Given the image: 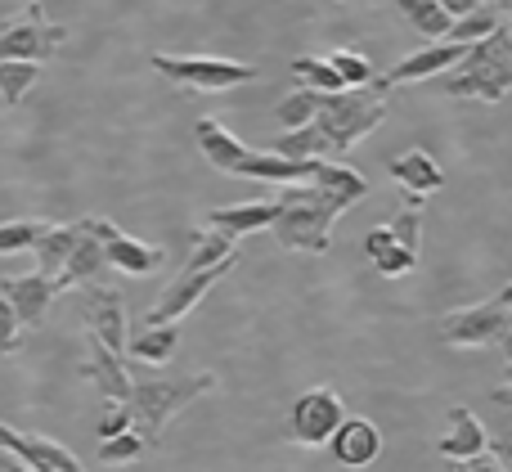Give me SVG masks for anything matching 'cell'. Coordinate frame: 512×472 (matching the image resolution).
<instances>
[{
  "label": "cell",
  "mask_w": 512,
  "mask_h": 472,
  "mask_svg": "<svg viewBox=\"0 0 512 472\" xmlns=\"http://www.w3.org/2000/svg\"><path fill=\"white\" fill-rule=\"evenodd\" d=\"M369 194V180L351 167L319 162L315 185H283L274 198V239L288 252H310L324 257L333 248V225L346 207H355Z\"/></svg>",
  "instance_id": "obj_1"
},
{
  "label": "cell",
  "mask_w": 512,
  "mask_h": 472,
  "mask_svg": "<svg viewBox=\"0 0 512 472\" xmlns=\"http://www.w3.org/2000/svg\"><path fill=\"white\" fill-rule=\"evenodd\" d=\"M194 135H198L203 158L212 162L216 171H225V176L270 180V185H297V180H315L319 162H324V158L292 162V158H279V153H270V149H248V144L234 140V135L225 131L216 117H203V122L194 126Z\"/></svg>",
  "instance_id": "obj_2"
},
{
  "label": "cell",
  "mask_w": 512,
  "mask_h": 472,
  "mask_svg": "<svg viewBox=\"0 0 512 472\" xmlns=\"http://www.w3.org/2000/svg\"><path fill=\"white\" fill-rule=\"evenodd\" d=\"M387 77H373L369 86H351L342 95H319V113H315V131L328 140V153H346L373 135L387 122Z\"/></svg>",
  "instance_id": "obj_3"
},
{
  "label": "cell",
  "mask_w": 512,
  "mask_h": 472,
  "mask_svg": "<svg viewBox=\"0 0 512 472\" xmlns=\"http://www.w3.org/2000/svg\"><path fill=\"white\" fill-rule=\"evenodd\" d=\"M445 90L454 99H486V104H499L504 95H512V23L508 18L486 41L468 45V54L450 72Z\"/></svg>",
  "instance_id": "obj_4"
},
{
  "label": "cell",
  "mask_w": 512,
  "mask_h": 472,
  "mask_svg": "<svg viewBox=\"0 0 512 472\" xmlns=\"http://www.w3.org/2000/svg\"><path fill=\"white\" fill-rule=\"evenodd\" d=\"M216 387L212 374H185V378H153V383H131V432L144 446H162V428L171 414H180L185 405H194L198 396H207Z\"/></svg>",
  "instance_id": "obj_5"
},
{
  "label": "cell",
  "mask_w": 512,
  "mask_h": 472,
  "mask_svg": "<svg viewBox=\"0 0 512 472\" xmlns=\"http://www.w3.org/2000/svg\"><path fill=\"white\" fill-rule=\"evenodd\" d=\"M63 41H68V27L50 23L41 0H27L23 14L0 27V59H23L41 68L45 59H54L63 50Z\"/></svg>",
  "instance_id": "obj_6"
},
{
  "label": "cell",
  "mask_w": 512,
  "mask_h": 472,
  "mask_svg": "<svg viewBox=\"0 0 512 472\" xmlns=\"http://www.w3.org/2000/svg\"><path fill=\"white\" fill-rule=\"evenodd\" d=\"M508 329H512V284L499 288L490 302L441 315V338L450 347H495Z\"/></svg>",
  "instance_id": "obj_7"
},
{
  "label": "cell",
  "mask_w": 512,
  "mask_h": 472,
  "mask_svg": "<svg viewBox=\"0 0 512 472\" xmlns=\"http://www.w3.org/2000/svg\"><path fill=\"white\" fill-rule=\"evenodd\" d=\"M153 72H162L167 81L185 90H234L248 86L256 77L252 63H234V59H207V54H153Z\"/></svg>",
  "instance_id": "obj_8"
},
{
  "label": "cell",
  "mask_w": 512,
  "mask_h": 472,
  "mask_svg": "<svg viewBox=\"0 0 512 472\" xmlns=\"http://www.w3.org/2000/svg\"><path fill=\"white\" fill-rule=\"evenodd\" d=\"M342 423H346L342 396L333 387H306L288 410V437L297 446H324V441H333V432Z\"/></svg>",
  "instance_id": "obj_9"
},
{
  "label": "cell",
  "mask_w": 512,
  "mask_h": 472,
  "mask_svg": "<svg viewBox=\"0 0 512 472\" xmlns=\"http://www.w3.org/2000/svg\"><path fill=\"white\" fill-rule=\"evenodd\" d=\"M234 266H239V252H234V257H225L221 266H212V270H194V275L171 279V288L158 297V306L144 315V324H149V329H153V324H180L198 302H203L207 293H212L216 284H221L225 275H230Z\"/></svg>",
  "instance_id": "obj_10"
},
{
  "label": "cell",
  "mask_w": 512,
  "mask_h": 472,
  "mask_svg": "<svg viewBox=\"0 0 512 472\" xmlns=\"http://www.w3.org/2000/svg\"><path fill=\"white\" fill-rule=\"evenodd\" d=\"M81 320H86L90 338H99L108 351H117V356L126 351V302H122L117 288L86 284V297H81Z\"/></svg>",
  "instance_id": "obj_11"
},
{
  "label": "cell",
  "mask_w": 512,
  "mask_h": 472,
  "mask_svg": "<svg viewBox=\"0 0 512 472\" xmlns=\"http://www.w3.org/2000/svg\"><path fill=\"white\" fill-rule=\"evenodd\" d=\"M104 266L108 261H104V243H99V234H95V216L72 221V252H68V261H63L59 279H54V293L95 284V279L104 275Z\"/></svg>",
  "instance_id": "obj_12"
},
{
  "label": "cell",
  "mask_w": 512,
  "mask_h": 472,
  "mask_svg": "<svg viewBox=\"0 0 512 472\" xmlns=\"http://www.w3.org/2000/svg\"><path fill=\"white\" fill-rule=\"evenodd\" d=\"M95 234H99V243H104V261L126 270V275H153V270L167 261V252H162L158 243L131 239V234H122L113 221H104V216H95Z\"/></svg>",
  "instance_id": "obj_13"
},
{
  "label": "cell",
  "mask_w": 512,
  "mask_h": 472,
  "mask_svg": "<svg viewBox=\"0 0 512 472\" xmlns=\"http://www.w3.org/2000/svg\"><path fill=\"white\" fill-rule=\"evenodd\" d=\"M0 450H5V455H14L18 464L32 468V472H86L77 464V455H68L63 446L41 441V437H23V432L5 428V423H0Z\"/></svg>",
  "instance_id": "obj_14"
},
{
  "label": "cell",
  "mask_w": 512,
  "mask_h": 472,
  "mask_svg": "<svg viewBox=\"0 0 512 472\" xmlns=\"http://www.w3.org/2000/svg\"><path fill=\"white\" fill-rule=\"evenodd\" d=\"M0 293H5V302L14 306V315H18V324L23 329H41L45 324V315H50V306H54V284L45 275H14V279H0Z\"/></svg>",
  "instance_id": "obj_15"
},
{
  "label": "cell",
  "mask_w": 512,
  "mask_h": 472,
  "mask_svg": "<svg viewBox=\"0 0 512 472\" xmlns=\"http://www.w3.org/2000/svg\"><path fill=\"white\" fill-rule=\"evenodd\" d=\"M81 378H90V383H95V392L104 396L108 405H126V401H131V374H126L122 356H117V351H108L99 338L86 342V365H81Z\"/></svg>",
  "instance_id": "obj_16"
},
{
  "label": "cell",
  "mask_w": 512,
  "mask_h": 472,
  "mask_svg": "<svg viewBox=\"0 0 512 472\" xmlns=\"http://www.w3.org/2000/svg\"><path fill=\"white\" fill-rule=\"evenodd\" d=\"M463 54H468V45H454V41H441V45H427V50L409 54V59H400L396 68L387 72L391 86H409V81H427V77H445V72H454L463 63Z\"/></svg>",
  "instance_id": "obj_17"
},
{
  "label": "cell",
  "mask_w": 512,
  "mask_h": 472,
  "mask_svg": "<svg viewBox=\"0 0 512 472\" xmlns=\"http://www.w3.org/2000/svg\"><path fill=\"white\" fill-rule=\"evenodd\" d=\"M486 450H490V432H486V423H481L472 410L454 405V410H450V432H445V437L436 441V455L454 459V464H468V459L486 455Z\"/></svg>",
  "instance_id": "obj_18"
},
{
  "label": "cell",
  "mask_w": 512,
  "mask_h": 472,
  "mask_svg": "<svg viewBox=\"0 0 512 472\" xmlns=\"http://www.w3.org/2000/svg\"><path fill=\"white\" fill-rule=\"evenodd\" d=\"M387 171H391V180H396V185L409 189V207H418V198L436 194V189L445 185V171L436 167V158L427 149H405L400 158L387 162Z\"/></svg>",
  "instance_id": "obj_19"
},
{
  "label": "cell",
  "mask_w": 512,
  "mask_h": 472,
  "mask_svg": "<svg viewBox=\"0 0 512 472\" xmlns=\"http://www.w3.org/2000/svg\"><path fill=\"white\" fill-rule=\"evenodd\" d=\"M333 455H337V464H346V468H369L373 459L382 455V432L373 428L369 419H346L342 428L333 432Z\"/></svg>",
  "instance_id": "obj_20"
},
{
  "label": "cell",
  "mask_w": 512,
  "mask_h": 472,
  "mask_svg": "<svg viewBox=\"0 0 512 472\" xmlns=\"http://www.w3.org/2000/svg\"><path fill=\"white\" fill-rule=\"evenodd\" d=\"M270 225H274V203H234V207H212L207 212V230H221L230 239L270 230Z\"/></svg>",
  "instance_id": "obj_21"
},
{
  "label": "cell",
  "mask_w": 512,
  "mask_h": 472,
  "mask_svg": "<svg viewBox=\"0 0 512 472\" xmlns=\"http://www.w3.org/2000/svg\"><path fill=\"white\" fill-rule=\"evenodd\" d=\"M126 351L135 360H144V365H167L180 351V324H153V329L144 324L135 338H126Z\"/></svg>",
  "instance_id": "obj_22"
},
{
  "label": "cell",
  "mask_w": 512,
  "mask_h": 472,
  "mask_svg": "<svg viewBox=\"0 0 512 472\" xmlns=\"http://www.w3.org/2000/svg\"><path fill=\"white\" fill-rule=\"evenodd\" d=\"M72 252V225H45V234L36 239V275H45L54 284Z\"/></svg>",
  "instance_id": "obj_23"
},
{
  "label": "cell",
  "mask_w": 512,
  "mask_h": 472,
  "mask_svg": "<svg viewBox=\"0 0 512 472\" xmlns=\"http://www.w3.org/2000/svg\"><path fill=\"white\" fill-rule=\"evenodd\" d=\"M504 18H508V9H499V5H477L472 14L454 18V23H450V36H445V41H454V45H477V41H486V36L495 32Z\"/></svg>",
  "instance_id": "obj_24"
},
{
  "label": "cell",
  "mask_w": 512,
  "mask_h": 472,
  "mask_svg": "<svg viewBox=\"0 0 512 472\" xmlns=\"http://www.w3.org/2000/svg\"><path fill=\"white\" fill-rule=\"evenodd\" d=\"M396 9L405 14V23L414 27L418 36H427V41H441V36H450L454 18L445 14L436 0H396Z\"/></svg>",
  "instance_id": "obj_25"
},
{
  "label": "cell",
  "mask_w": 512,
  "mask_h": 472,
  "mask_svg": "<svg viewBox=\"0 0 512 472\" xmlns=\"http://www.w3.org/2000/svg\"><path fill=\"white\" fill-rule=\"evenodd\" d=\"M41 81V68L36 63H23V59H0V99L5 108H18L27 99V90Z\"/></svg>",
  "instance_id": "obj_26"
},
{
  "label": "cell",
  "mask_w": 512,
  "mask_h": 472,
  "mask_svg": "<svg viewBox=\"0 0 512 472\" xmlns=\"http://www.w3.org/2000/svg\"><path fill=\"white\" fill-rule=\"evenodd\" d=\"M225 257H234V239H230V234L203 230V234L194 239V252H189V261H185V270H180V275H194V270H212V266H221Z\"/></svg>",
  "instance_id": "obj_27"
},
{
  "label": "cell",
  "mask_w": 512,
  "mask_h": 472,
  "mask_svg": "<svg viewBox=\"0 0 512 472\" xmlns=\"http://www.w3.org/2000/svg\"><path fill=\"white\" fill-rule=\"evenodd\" d=\"M292 77H301V86L319 90V95H342V90H346V81L333 72V63L315 59V54H301V59H292Z\"/></svg>",
  "instance_id": "obj_28"
},
{
  "label": "cell",
  "mask_w": 512,
  "mask_h": 472,
  "mask_svg": "<svg viewBox=\"0 0 512 472\" xmlns=\"http://www.w3.org/2000/svg\"><path fill=\"white\" fill-rule=\"evenodd\" d=\"M315 113H319V90H306V86H301L297 95H288V99H279V104H274V117H279L283 131L310 126V122H315Z\"/></svg>",
  "instance_id": "obj_29"
},
{
  "label": "cell",
  "mask_w": 512,
  "mask_h": 472,
  "mask_svg": "<svg viewBox=\"0 0 512 472\" xmlns=\"http://www.w3.org/2000/svg\"><path fill=\"white\" fill-rule=\"evenodd\" d=\"M41 234H45V221H0V257L36 248Z\"/></svg>",
  "instance_id": "obj_30"
},
{
  "label": "cell",
  "mask_w": 512,
  "mask_h": 472,
  "mask_svg": "<svg viewBox=\"0 0 512 472\" xmlns=\"http://www.w3.org/2000/svg\"><path fill=\"white\" fill-rule=\"evenodd\" d=\"M391 239H396L409 257H423V212H418V207H405V212L391 221Z\"/></svg>",
  "instance_id": "obj_31"
},
{
  "label": "cell",
  "mask_w": 512,
  "mask_h": 472,
  "mask_svg": "<svg viewBox=\"0 0 512 472\" xmlns=\"http://www.w3.org/2000/svg\"><path fill=\"white\" fill-rule=\"evenodd\" d=\"M328 63H333V72L346 81V90H351V86H369V81L378 77V72H373V63L364 59V54H355V50H337Z\"/></svg>",
  "instance_id": "obj_32"
},
{
  "label": "cell",
  "mask_w": 512,
  "mask_h": 472,
  "mask_svg": "<svg viewBox=\"0 0 512 472\" xmlns=\"http://www.w3.org/2000/svg\"><path fill=\"white\" fill-rule=\"evenodd\" d=\"M144 450L149 446H144L135 432H122V437H113V441H99V459H104V464H135Z\"/></svg>",
  "instance_id": "obj_33"
},
{
  "label": "cell",
  "mask_w": 512,
  "mask_h": 472,
  "mask_svg": "<svg viewBox=\"0 0 512 472\" xmlns=\"http://www.w3.org/2000/svg\"><path fill=\"white\" fill-rule=\"evenodd\" d=\"M18 347H23V324H18L14 306H9L5 293H0V356H14Z\"/></svg>",
  "instance_id": "obj_34"
},
{
  "label": "cell",
  "mask_w": 512,
  "mask_h": 472,
  "mask_svg": "<svg viewBox=\"0 0 512 472\" xmlns=\"http://www.w3.org/2000/svg\"><path fill=\"white\" fill-rule=\"evenodd\" d=\"M122 432H131V410H126V405H113V414L99 423V437L113 441V437H122Z\"/></svg>",
  "instance_id": "obj_35"
},
{
  "label": "cell",
  "mask_w": 512,
  "mask_h": 472,
  "mask_svg": "<svg viewBox=\"0 0 512 472\" xmlns=\"http://www.w3.org/2000/svg\"><path fill=\"white\" fill-rule=\"evenodd\" d=\"M463 472H508L504 468V455H477V459H468V464H463Z\"/></svg>",
  "instance_id": "obj_36"
},
{
  "label": "cell",
  "mask_w": 512,
  "mask_h": 472,
  "mask_svg": "<svg viewBox=\"0 0 512 472\" xmlns=\"http://www.w3.org/2000/svg\"><path fill=\"white\" fill-rule=\"evenodd\" d=\"M436 5H441L450 18H463V14H472V9H477L481 0H436Z\"/></svg>",
  "instance_id": "obj_37"
},
{
  "label": "cell",
  "mask_w": 512,
  "mask_h": 472,
  "mask_svg": "<svg viewBox=\"0 0 512 472\" xmlns=\"http://www.w3.org/2000/svg\"><path fill=\"white\" fill-rule=\"evenodd\" d=\"M499 347H504V360H508V374H504V383L512 387V329L504 333V338H499Z\"/></svg>",
  "instance_id": "obj_38"
},
{
  "label": "cell",
  "mask_w": 512,
  "mask_h": 472,
  "mask_svg": "<svg viewBox=\"0 0 512 472\" xmlns=\"http://www.w3.org/2000/svg\"><path fill=\"white\" fill-rule=\"evenodd\" d=\"M0 472H32V468H23L14 455H5V450H0Z\"/></svg>",
  "instance_id": "obj_39"
},
{
  "label": "cell",
  "mask_w": 512,
  "mask_h": 472,
  "mask_svg": "<svg viewBox=\"0 0 512 472\" xmlns=\"http://www.w3.org/2000/svg\"><path fill=\"white\" fill-rule=\"evenodd\" d=\"M495 5H499V9H508V0H495Z\"/></svg>",
  "instance_id": "obj_40"
},
{
  "label": "cell",
  "mask_w": 512,
  "mask_h": 472,
  "mask_svg": "<svg viewBox=\"0 0 512 472\" xmlns=\"http://www.w3.org/2000/svg\"><path fill=\"white\" fill-rule=\"evenodd\" d=\"M459 472H463V464H459Z\"/></svg>",
  "instance_id": "obj_41"
},
{
  "label": "cell",
  "mask_w": 512,
  "mask_h": 472,
  "mask_svg": "<svg viewBox=\"0 0 512 472\" xmlns=\"http://www.w3.org/2000/svg\"><path fill=\"white\" fill-rule=\"evenodd\" d=\"M508 472H512V468H508Z\"/></svg>",
  "instance_id": "obj_42"
}]
</instances>
